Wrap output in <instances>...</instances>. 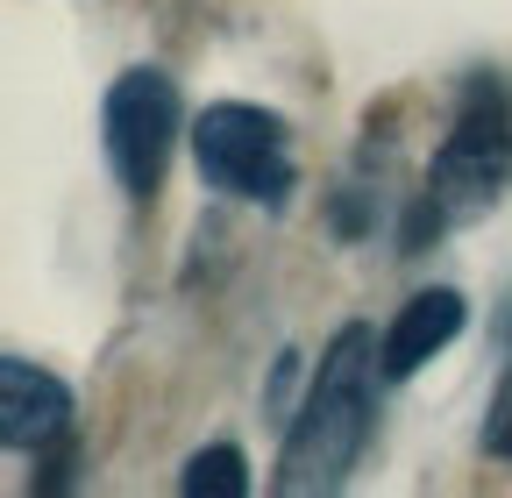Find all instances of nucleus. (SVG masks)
<instances>
[{"instance_id": "39448f33", "label": "nucleus", "mask_w": 512, "mask_h": 498, "mask_svg": "<svg viewBox=\"0 0 512 498\" xmlns=\"http://www.w3.org/2000/svg\"><path fill=\"white\" fill-rule=\"evenodd\" d=\"M64 427H72V392H64V378L36 370L29 356L0 363V442L43 456L50 442H64Z\"/></svg>"}, {"instance_id": "f257e3e1", "label": "nucleus", "mask_w": 512, "mask_h": 498, "mask_svg": "<svg viewBox=\"0 0 512 498\" xmlns=\"http://www.w3.org/2000/svg\"><path fill=\"white\" fill-rule=\"evenodd\" d=\"M384 342L363 321H342L335 342L320 349V370L285 427V449H278V491L285 498H313V491H342L356 456L370 449V427H377V363Z\"/></svg>"}, {"instance_id": "f03ea898", "label": "nucleus", "mask_w": 512, "mask_h": 498, "mask_svg": "<svg viewBox=\"0 0 512 498\" xmlns=\"http://www.w3.org/2000/svg\"><path fill=\"white\" fill-rule=\"evenodd\" d=\"M505 193H512V93L498 79H470L456 129H448V143L427 164V200L406 228L413 235L406 249H420L427 228H456V221L491 214Z\"/></svg>"}, {"instance_id": "6e6552de", "label": "nucleus", "mask_w": 512, "mask_h": 498, "mask_svg": "<svg viewBox=\"0 0 512 498\" xmlns=\"http://www.w3.org/2000/svg\"><path fill=\"white\" fill-rule=\"evenodd\" d=\"M484 449L512 463V378H505V392L491 399V420H484Z\"/></svg>"}, {"instance_id": "20e7f679", "label": "nucleus", "mask_w": 512, "mask_h": 498, "mask_svg": "<svg viewBox=\"0 0 512 498\" xmlns=\"http://www.w3.org/2000/svg\"><path fill=\"white\" fill-rule=\"evenodd\" d=\"M185 129V107H178V86L171 72L157 65H136L107 86V107H100V143H107V164H114V185L128 200H150L164 185V164H171V143Z\"/></svg>"}, {"instance_id": "0eeeda50", "label": "nucleus", "mask_w": 512, "mask_h": 498, "mask_svg": "<svg viewBox=\"0 0 512 498\" xmlns=\"http://www.w3.org/2000/svg\"><path fill=\"white\" fill-rule=\"evenodd\" d=\"M178 491H185V498H242V491H249V463H242V449H228V442L200 449V456L178 470Z\"/></svg>"}, {"instance_id": "7ed1b4c3", "label": "nucleus", "mask_w": 512, "mask_h": 498, "mask_svg": "<svg viewBox=\"0 0 512 498\" xmlns=\"http://www.w3.org/2000/svg\"><path fill=\"white\" fill-rule=\"evenodd\" d=\"M192 157L200 178L228 200H256V207H285L292 193V150H285V121L264 107L221 100L192 121Z\"/></svg>"}, {"instance_id": "423d86ee", "label": "nucleus", "mask_w": 512, "mask_h": 498, "mask_svg": "<svg viewBox=\"0 0 512 498\" xmlns=\"http://www.w3.org/2000/svg\"><path fill=\"white\" fill-rule=\"evenodd\" d=\"M463 321H470L463 292H448V285L413 292V299L399 306V321L384 328V378H413L427 356H441L448 342L463 335Z\"/></svg>"}]
</instances>
